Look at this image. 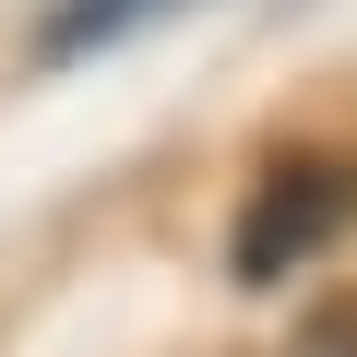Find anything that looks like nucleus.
<instances>
[{"mask_svg":"<svg viewBox=\"0 0 357 357\" xmlns=\"http://www.w3.org/2000/svg\"><path fill=\"white\" fill-rule=\"evenodd\" d=\"M345 227H357V155H333V143H274L262 178H250V203H238L227 274H238V286H286V274L321 262Z\"/></svg>","mask_w":357,"mask_h":357,"instance_id":"1","label":"nucleus"},{"mask_svg":"<svg viewBox=\"0 0 357 357\" xmlns=\"http://www.w3.org/2000/svg\"><path fill=\"white\" fill-rule=\"evenodd\" d=\"M178 13H203V0H60L36 24V60H96V48H131L143 24H178Z\"/></svg>","mask_w":357,"mask_h":357,"instance_id":"2","label":"nucleus"},{"mask_svg":"<svg viewBox=\"0 0 357 357\" xmlns=\"http://www.w3.org/2000/svg\"><path fill=\"white\" fill-rule=\"evenodd\" d=\"M286 357H357V298H333V310H310Z\"/></svg>","mask_w":357,"mask_h":357,"instance_id":"3","label":"nucleus"}]
</instances>
